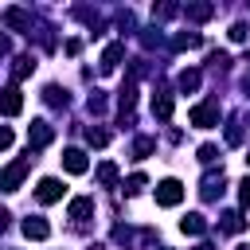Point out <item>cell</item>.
<instances>
[{
    "mask_svg": "<svg viewBox=\"0 0 250 250\" xmlns=\"http://www.w3.org/2000/svg\"><path fill=\"white\" fill-rule=\"evenodd\" d=\"M31 152L27 156H20V160H12L8 168H0V191H20V184H23V176H27V168H31Z\"/></svg>",
    "mask_w": 250,
    "mask_h": 250,
    "instance_id": "1",
    "label": "cell"
},
{
    "mask_svg": "<svg viewBox=\"0 0 250 250\" xmlns=\"http://www.w3.org/2000/svg\"><path fill=\"white\" fill-rule=\"evenodd\" d=\"M188 121H191L195 129H211V125H219V102H199V105H191Z\"/></svg>",
    "mask_w": 250,
    "mask_h": 250,
    "instance_id": "2",
    "label": "cell"
},
{
    "mask_svg": "<svg viewBox=\"0 0 250 250\" xmlns=\"http://www.w3.org/2000/svg\"><path fill=\"white\" fill-rule=\"evenodd\" d=\"M180 199H184V184L180 180H160L156 184V203L160 207H176Z\"/></svg>",
    "mask_w": 250,
    "mask_h": 250,
    "instance_id": "3",
    "label": "cell"
},
{
    "mask_svg": "<svg viewBox=\"0 0 250 250\" xmlns=\"http://www.w3.org/2000/svg\"><path fill=\"white\" fill-rule=\"evenodd\" d=\"M62 191H66V188H62V180L43 176V180H39V188H35V199H39V203H59V199H62Z\"/></svg>",
    "mask_w": 250,
    "mask_h": 250,
    "instance_id": "4",
    "label": "cell"
},
{
    "mask_svg": "<svg viewBox=\"0 0 250 250\" xmlns=\"http://www.w3.org/2000/svg\"><path fill=\"white\" fill-rule=\"evenodd\" d=\"M51 125L47 121H31V129H27V152H35V148H47L51 145Z\"/></svg>",
    "mask_w": 250,
    "mask_h": 250,
    "instance_id": "5",
    "label": "cell"
},
{
    "mask_svg": "<svg viewBox=\"0 0 250 250\" xmlns=\"http://www.w3.org/2000/svg\"><path fill=\"white\" fill-rule=\"evenodd\" d=\"M23 109V94H20V86H4L0 90V113L4 117H16Z\"/></svg>",
    "mask_w": 250,
    "mask_h": 250,
    "instance_id": "6",
    "label": "cell"
},
{
    "mask_svg": "<svg viewBox=\"0 0 250 250\" xmlns=\"http://www.w3.org/2000/svg\"><path fill=\"white\" fill-rule=\"evenodd\" d=\"M62 168H66L70 176H82V172L90 168V160H86L82 148H66V152H62Z\"/></svg>",
    "mask_w": 250,
    "mask_h": 250,
    "instance_id": "7",
    "label": "cell"
},
{
    "mask_svg": "<svg viewBox=\"0 0 250 250\" xmlns=\"http://www.w3.org/2000/svg\"><path fill=\"white\" fill-rule=\"evenodd\" d=\"M23 234H27V238H35V242H43V238L51 234V227H47V219L27 215V219H23Z\"/></svg>",
    "mask_w": 250,
    "mask_h": 250,
    "instance_id": "8",
    "label": "cell"
},
{
    "mask_svg": "<svg viewBox=\"0 0 250 250\" xmlns=\"http://www.w3.org/2000/svg\"><path fill=\"white\" fill-rule=\"evenodd\" d=\"M4 23L16 27V31H27V35H31V16H27L23 8H8V12H4Z\"/></svg>",
    "mask_w": 250,
    "mask_h": 250,
    "instance_id": "9",
    "label": "cell"
},
{
    "mask_svg": "<svg viewBox=\"0 0 250 250\" xmlns=\"http://www.w3.org/2000/svg\"><path fill=\"white\" fill-rule=\"evenodd\" d=\"M90 215H94V199H90V195L70 199V219H74V223H86Z\"/></svg>",
    "mask_w": 250,
    "mask_h": 250,
    "instance_id": "10",
    "label": "cell"
},
{
    "mask_svg": "<svg viewBox=\"0 0 250 250\" xmlns=\"http://www.w3.org/2000/svg\"><path fill=\"white\" fill-rule=\"evenodd\" d=\"M152 113H156L160 121L172 117V94H168V90H156V94H152Z\"/></svg>",
    "mask_w": 250,
    "mask_h": 250,
    "instance_id": "11",
    "label": "cell"
},
{
    "mask_svg": "<svg viewBox=\"0 0 250 250\" xmlns=\"http://www.w3.org/2000/svg\"><path fill=\"white\" fill-rule=\"evenodd\" d=\"M121 55H125V43H109V47L102 51V70H117Z\"/></svg>",
    "mask_w": 250,
    "mask_h": 250,
    "instance_id": "12",
    "label": "cell"
},
{
    "mask_svg": "<svg viewBox=\"0 0 250 250\" xmlns=\"http://www.w3.org/2000/svg\"><path fill=\"white\" fill-rule=\"evenodd\" d=\"M199 191H203V199H215V195L223 191V168H219V172H207V176H203V188H199Z\"/></svg>",
    "mask_w": 250,
    "mask_h": 250,
    "instance_id": "13",
    "label": "cell"
},
{
    "mask_svg": "<svg viewBox=\"0 0 250 250\" xmlns=\"http://www.w3.org/2000/svg\"><path fill=\"white\" fill-rule=\"evenodd\" d=\"M219 230H227V234H242V230H246L242 211H227V215H223V223H219Z\"/></svg>",
    "mask_w": 250,
    "mask_h": 250,
    "instance_id": "14",
    "label": "cell"
},
{
    "mask_svg": "<svg viewBox=\"0 0 250 250\" xmlns=\"http://www.w3.org/2000/svg\"><path fill=\"white\" fill-rule=\"evenodd\" d=\"M180 230H184V234H203V230H207V219H203L199 211H191V215L180 219Z\"/></svg>",
    "mask_w": 250,
    "mask_h": 250,
    "instance_id": "15",
    "label": "cell"
},
{
    "mask_svg": "<svg viewBox=\"0 0 250 250\" xmlns=\"http://www.w3.org/2000/svg\"><path fill=\"white\" fill-rule=\"evenodd\" d=\"M31 70H35V59H31V55H16V59H12V78H16V82L27 78Z\"/></svg>",
    "mask_w": 250,
    "mask_h": 250,
    "instance_id": "16",
    "label": "cell"
},
{
    "mask_svg": "<svg viewBox=\"0 0 250 250\" xmlns=\"http://www.w3.org/2000/svg\"><path fill=\"white\" fill-rule=\"evenodd\" d=\"M184 16H188V20H195V23H203V20H211V16H215V8H211V4H188V8H184Z\"/></svg>",
    "mask_w": 250,
    "mask_h": 250,
    "instance_id": "17",
    "label": "cell"
},
{
    "mask_svg": "<svg viewBox=\"0 0 250 250\" xmlns=\"http://www.w3.org/2000/svg\"><path fill=\"white\" fill-rule=\"evenodd\" d=\"M152 148H156V141H152V137H137V141H133V160H145Z\"/></svg>",
    "mask_w": 250,
    "mask_h": 250,
    "instance_id": "18",
    "label": "cell"
},
{
    "mask_svg": "<svg viewBox=\"0 0 250 250\" xmlns=\"http://www.w3.org/2000/svg\"><path fill=\"white\" fill-rule=\"evenodd\" d=\"M98 184L113 188V184H117V164H109V160H105V164H98Z\"/></svg>",
    "mask_w": 250,
    "mask_h": 250,
    "instance_id": "19",
    "label": "cell"
},
{
    "mask_svg": "<svg viewBox=\"0 0 250 250\" xmlns=\"http://www.w3.org/2000/svg\"><path fill=\"white\" fill-rule=\"evenodd\" d=\"M86 141H90L94 148H105V145H109V133L98 129V125H90V129H86Z\"/></svg>",
    "mask_w": 250,
    "mask_h": 250,
    "instance_id": "20",
    "label": "cell"
},
{
    "mask_svg": "<svg viewBox=\"0 0 250 250\" xmlns=\"http://www.w3.org/2000/svg\"><path fill=\"white\" fill-rule=\"evenodd\" d=\"M199 43H203V39H199V31H180V35H176V47H180V51L199 47Z\"/></svg>",
    "mask_w": 250,
    "mask_h": 250,
    "instance_id": "21",
    "label": "cell"
},
{
    "mask_svg": "<svg viewBox=\"0 0 250 250\" xmlns=\"http://www.w3.org/2000/svg\"><path fill=\"white\" fill-rule=\"evenodd\" d=\"M180 90H184V94L199 90V70H184V74H180Z\"/></svg>",
    "mask_w": 250,
    "mask_h": 250,
    "instance_id": "22",
    "label": "cell"
},
{
    "mask_svg": "<svg viewBox=\"0 0 250 250\" xmlns=\"http://www.w3.org/2000/svg\"><path fill=\"white\" fill-rule=\"evenodd\" d=\"M43 98H47V105H66V90H59V86H47Z\"/></svg>",
    "mask_w": 250,
    "mask_h": 250,
    "instance_id": "23",
    "label": "cell"
},
{
    "mask_svg": "<svg viewBox=\"0 0 250 250\" xmlns=\"http://www.w3.org/2000/svg\"><path fill=\"white\" fill-rule=\"evenodd\" d=\"M227 35H230V43H246L250 27H246V23H230V31H227Z\"/></svg>",
    "mask_w": 250,
    "mask_h": 250,
    "instance_id": "24",
    "label": "cell"
},
{
    "mask_svg": "<svg viewBox=\"0 0 250 250\" xmlns=\"http://www.w3.org/2000/svg\"><path fill=\"white\" fill-rule=\"evenodd\" d=\"M199 160H203V164H215V160H219V148H215V145H199Z\"/></svg>",
    "mask_w": 250,
    "mask_h": 250,
    "instance_id": "25",
    "label": "cell"
},
{
    "mask_svg": "<svg viewBox=\"0 0 250 250\" xmlns=\"http://www.w3.org/2000/svg\"><path fill=\"white\" fill-rule=\"evenodd\" d=\"M152 16H156V20H172V16H176V4H156Z\"/></svg>",
    "mask_w": 250,
    "mask_h": 250,
    "instance_id": "26",
    "label": "cell"
},
{
    "mask_svg": "<svg viewBox=\"0 0 250 250\" xmlns=\"http://www.w3.org/2000/svg\"><path fill=\"white\" fill-rule=\"evenodd\" d=\"M145 184H148V180H145V176H141V172H133V176H129V180H125V191H141V188H145Z\"/></svg>",
    "mask_w": 250,
    "mask_h": 250,
    "instance_id": "27",
    "label": "cell"
},
{
    "mask_svg": "<svg viewBox=\"0 0 250 250\" xmlns=\"http://www.w3.org/2000/svg\"><path fill=\"white\" fill-rule=\"evenodd\" d=\"M105 109V98H102V90H94L90 94V113H102Z\"/></svg>",
    "mask_w": 250,
    "mask_h": 250,
    "instance_id": "28",
    "label": "cell"
},
{
    "mask_svg": "<svg viewBox=\"0 0 250 250\" xmlns=\"http://www.w3.org/2000/svg\"><path fill=\"white\" fill-rule=\"evenodd\" d=\"M238 203L250 211V180H242V184H238Z\"/></svg>",
    "mask_w": 250,
    "mask_h": 250,
    "instance_id": "29",
    "label": "cell"
},
{
    "mask_svg": "<svg viewBox=\"0 0 250 250\" xmlns=\"http://www.w3.org/2000/svg\"><path fill=\"white\" fill-rule=\"evenodd\" d=\"M4 148H12V129H8V125H0V152H4Z\"/></svg>",
    "mask_w": 250,
    "mask_h": 250,
    "instance_id": "30",
    "label": "cell"
},
{
    "mask_svg": "<svg viewBox=\"0 0 250 250\" xmlns=\"http://www.w3.org/2000/svg\"><path fill=\"white\" fill-rule=\"evenodd\" d=\"M8 219H12V215H8V207H0V230L8 227Z\"/></svg>",
    "mask_w": 250,
    "mask_h": 250,
    "instance_id": "31",
    "label": "cell"
},
{
    "mask_svg": "<svg viewBox=\"0 0 250 250\" xmlns=\"http://www.w3.org/2000/svg\"><path fill=\"white\" fill-rule=\"evenodd\" d=\"M195 250H215V246H211V242H199V246H195Z\"/></svg>",
    "mask_w": 250,
    "mask_h": 250,
    "instance_id": "32",
    "label": "cell"
},
{
    "mask_svg": "<svg viewBox=\"0 0 250 250\" xmlns=\"http://www.w3.org/2000/svg\"><path fill=\"white\" fill-rule=\"evenodd\" d=\"M246 94H250V74H246Z\"/></svg>",
    "mask_w": 250,
    "mask_h": 250,
    "instance_id": "33",
    "label": "cell"
},
{
    "mask_svg": "<svg viewBox=\"0 0 250 250\" xmlns=\"http://www.w3.org/2000/svg\"><path fill=\"white\" fill-rule=\"evenodd\" d=\"M90 250H102V246H90Z\"/></svg>",
    "mask_w": 250,
    "mask_h": 250,
    "instance_id": "34",
    "label": "cell"
},
{
    "mask_svg": "<svg viewBox=\"0 0 250 250\" xmlns=\"http://www.w3.org/2000/svg\"><path fill=\"white\" fill-rule=\"evenodd\" d=\"M246 160H250V156H246Z\"/></svg>",
    "mask_w": 250,
    "mask_h": 250,
    "instance_id": "35",
    "label": "cell"
}]
</instances>
